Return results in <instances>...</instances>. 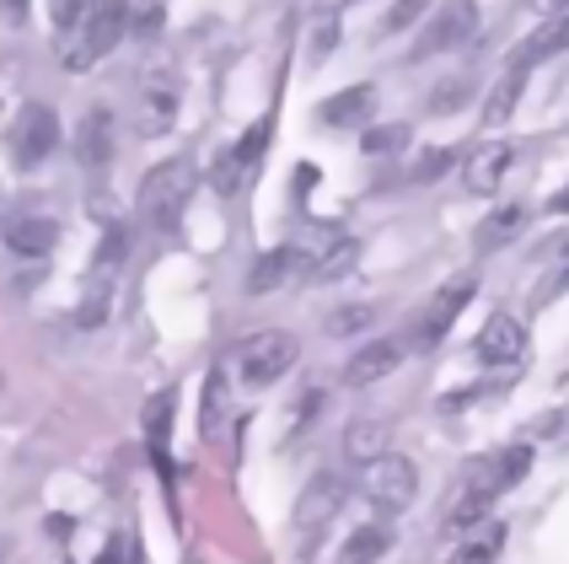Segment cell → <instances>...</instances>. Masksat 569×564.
<instances>
[{"instance_id":"cell-1","label":"cell","mask_w":569,"mask_h":564,"mask_svg":"<svg viewBox=\"0 0 569 564\" xmlns=\"http://www.w3.org/2000/svg\"><path fill=\"white\" fill-rule=\"evenodd\" d=\"M129 32V0H92V11L70 28L64 43V70H92L97 60H108Z\"/></svg>"},{"instance_id":"cell-2","label":"cell","mask_w":569,"mask_h":564,"mask_svg":"<svg viewBox=\"0 0 569 564\" xmlns=\"http://www.w3.org/2000/svg\"><path fill=\"white\" fill-rule=\"evenodd\" d=\"M301 360V345L290 328H263V334H248L242 349H237V366H242V382L248 387H274L290 366Z\"/></svg>"},{"instance_id":"cell-3","label":"cell","mask_w":569,"mask_h":564,"mask_svg":"<svg viewBox=\"0 0 569 564\" xmlns=\"http://www.w3.org/2000/svg\"><path fill=\"white\" fill-rule=\"evenodd\" d=\"M193 184H199V172H193V161H161L146 172V184H140V210L151 226H172V220L183 216V205H189Z\"/></svg>"},{"instance_id":"cell-4","label":"cell","mask_w":569,"mask_h":564,"mask_svg":"<svg viewBox=\"0 0 569 564\" xmlns=\"http://www.w3.org/2000/svg\"><path fill=\"white\" fill-rule=\"evenodd\" d=\"M349 501V484L339 473H312V484L301 489V501H296V533H301V554H312V543L328 533V522L345 511Z\"/></svg>"},{"instance_id":"cell-5","label":"cell","mask_w":569,"mask_h":564,"mask_svg":"<svg viewBox=\"0 0 569 564\" xmlns=\"http://www.w3.org/2000/svg\"><path fill=\"white\" fill-rule=\"evenodd\" d=\"M360 495L377 505V511L398 516L419 495V468H413L409 457H398V452H381L377 463H366V473H360Z\"/></svg>"},{"instance_id":"cell-6","label":"cell","mask_w":569,"mask_h":564,"mask_svg":"<svg viewBox=\"0 0 569 564\" xmlns=\"http://www.w3.org/2000/svg\"><path fill=\"white\" fill-rule=\"evenodd\" d=\"M60 146V113L49 102H28L17 119H11V161L32 172L38 161H49V151Z\"/></svg>"},{"instance_id":"cell-7","label":"cell","mask_w":569,"mask_h":564,"mask_svg":"<svg viewBox=\"0 0 569 564\" xmlns=\"http://www.w3.org/2000/svg\"><path fill=\"white\" fill-rule=\"evenodd\" d=\"M178 108H183V81L178 70H151L146 87H140V102H134V119H140V135H167L178 125Z\"/></svg>"},{"instance_id":"cell-8","label":"cell","mask_w":569,"mask_h":564,"mask_svg":"<svg viewBox=\"0 0 569 564\" xmlns=\"http://www.w3.org/2000/svg\"><path fill=\"white\" fill-rule=\"evenodd\" d=\"M473 296H478V275H457L451 285H441V290H436V301H430V313L419 317V334H413L419 349L441 345L446 334H451V323L468 313V301H473Z\"/></svg>"},{"instance_id":"cell-9","label":"cell","mask_w":569,"mask_h":564,"mask_svg":"<svg viewBox=\"0 0 569 564\" xmlns=\"http://www.w3.org/2000/svg\"><path fill=\"white\" fill-rule=\"evenodd\" d=\"M478 32V11L473 0H446L441 11H436V22L419 32V60H430V55H446V49H457V43H468Z\"/></svg>"},{"instance_id":"cell-10","label":"cell","mask_w":569,"mask_h":564,"mask_svg":"<svg viewBox=\"0 0 569 564\" xmlns=\"http://www.w3.org/2000/svg\"><path fill=\"white\" fill-rule=\"evenodd\" d=\"M527 355V323L510 313H495L478 334V360L483 366H516Z\"/></svg>"},{"instance_id":"cell-11","label":"cell","mask_w":569,"mask_h":564,"mask_svg":"<svg viewBox=\"0 0 569 564\" xmlns=\"http://www.w3.org/2000/svg\"><path fill=\"white\" fill-rule=\"evenodd\" d=\"M527 473H532V441H510V446H500L495 457L478 463L473 478L489 489V495H506V489H516Z\"/></svg>"},{"instance_id":"cell-12","label":"cell","mask_w":569,"mask_h":564,"mask_svg":"<svg viewBox=\"0 0 569 564\" xmlns=\"http://www.w3.org/2000/svg\"><path fill=\"white\" fill-rule=\"evenodd\" d=\"M398 366H403V345H398V339H366V345L345 360V382L349 387H371L381 376H392Z\"/></svg>"},{"instance_id":"cell-13","label":"cell","mask_w":569,"mask_h":564,"mask_svg":"<svg viewBox=\"0 0 569 564\" xmlns=\"http://www.w3.org/2000/svg\"><path fill=\"white\" fill-rule=\"evenodd\" d=\"M371 113H377V87H371V81H360V87H349V92H333L317 108L322 129H366Z\"/></svg>"},{"instance_id":"cell-14","label":"cell","mask_w":569,"mask_h":564,"mask_svg":"<svg viewBox=\"0 0 569 564\" xmlns=\"http://www.w3.org/2000/svg\"><path fill=\"white\" fill-rule=\"evenodd\" d=\"M510 161H516V146H510V140H483L473 157H468V172H462V184L473 188V194H495V188L506 184Z\"/></svg>"},{"instance_id":"cell-15","label":"cell","mask_w":569,"mask_h":564,"mask_svg":"<svg viewBox=\"0 0 569 564\" xmlns=\"http://www.w3.org/2000/svg\"><path fill=\"white\" fill-rule=\"evenodd\" d=\"M60 243V226L49 216H11L6 220V248L17 258H49Z\"/></svg>"},{"instance_id":"cell-16","label":"cell","mask_w":569,"mask_h":564,"mask_svg":"<svg viewBox=\"0 0 569 564\" xmlns=\"http://www.w3.org/2000/svg\"><path fill=\"white\" fill-rule=\"evenodd\" d=\"M569 49V11H559V17H548L521 49H516V60L510 65H521V70H538V65H548L553 55H565Z\"/></svg>"},{"instance_id":"cell-17","label":"cell","mask_w":569,"mask_h":564,"mask_svg":"<svg viewBox=\"0 0 569 564\" xmlns=\"http://www.w3.org/2000/svg\"><path fill=\"white\" fill-rule=\"evenodd\" d=\"M392 543H398V533H392L387 522H360V527L339 543V564H377L392 554Z\"/></svg>"},{"instance_id":"cell-18","label":"cell","mask_w":569,"mask_h":564,"mask_svg":"<svg viewBox=\"0 0 569 564\" xmlns=\"http://www.w3.org/2000/svg\"><path fill=\"white\" fill-rule=\"evenodd\" d=\"M76 157H81V167H92V172H102L113 161V119L102 108H92L81 119V129H76Z\"/></svg>"},{"instance_id":"cell-19","label":"cell","mask_w":569,"mask_h":564,"mask_svg":"<svg viewBox=\"0 0 569 564\" xmlns=\"http://www.w3.org/2000/svg\"><path fill=\"white\" fill-rule=\"evenodd\" d=\"M527 76H532V70H521V65H506V70H500V81H495L489 97H483V125L489 129L510 125V113H516V102H521V87H527Z\"/></svg>"},{"instance_id":"cell-20","label":"cell","mask_w":569,"mask_h":564,"mask_svg":"<svg viewBox=\"0 0 569 564\" xmlns=\"http://www.w3.org/2000/svg\"><path fill=\"white\" fill-rule=\"evenodd\" d=\"M495 501H500V495H489V489L478 484L473 473H468L462 495H457V501H451V511H446V527H451V533H473L478 522H483V516L495 511Z\"/></svg>"},{"instance_id":"cell-21","label":"cell","mask_w":569,"mask_h":564,"mask_svg":"<svg viewBox=\"0 0 569 564\" xmlns=\"http://www.w3.org/2000/svg\"><path fill=\"white\" fill-rule=\"evenodd\" d=\"M500 548H506V522H478L473 533L457 543V554L446 564H495Z\"/></svg>"},{"instance_id":"cell-22","label":"cell","mask_w":569,"mask_h":564,"mask_svg":"<svg viewBox=\"0 0 569 564\" xmlns=\"http://www.w3.org/2000/svg\"><path fill=\"white\" fill-rule=\"evenodd\" d=\"M355 258H360V243H355V237H333V243H322L317 264L307 269V280H312V285L339 280V275H349V269H355Z\"/></svg>"},{"instance_id":"cell-23","label":"cell","mask_w":569,"mask_h":564,"mask_svg":"<svg viewBox=\"0 0 569 564\" xmlns=\"http://www.w3.org/2000/svg\"><path fill=\"white\" fill-rule=\"evenodd\" d=\"M527 210L521 205H500L495 216H483V226H478V248H506V243H516L521 231H527Z\"/></svg>"},{"instance_id":"cell-24","label":"cell","mask_w":569,"mask_h":564,"mask_svg":"<svg viewBox=\"0 0 569 564\" xmlns=\"http://www.w3.org/2000/svg\"><path fill=\"white\" fill-rule=\"evenodd\" d=\"M296 269V248H269L258 253V264L248 269V296H263V290H274Z\"/></svg>"},{"instance_id":"cell-25","label":"cell","mask_w":569,"mask_h":564,"mask_svg":"<svg viewBox=\"0 0 569 564\" xmlns=\"http://www.w3.org/2000/svg\"><path fill=\"white\" fill-rule=\"evenodd\" d=\"M269 140H274V119L263 113V119H258V125H248V135L231 146V157H237V167H242V178H253L258 161L269 157Z\"/></svg>"},{"instance_id":"cell-26","label":"cell","mask_w":569,"mask_h":564,"mask_svg":"<svg viewBox=\"0 0 569 564\" xmlns=\"http://www.w3.org/2000/svg\"><path fill=\"white\" fill-rule=\"evenodd\" d=\"M345 452L355 463H377L381 452H387V425L381 419H355L345 431Z\"/></svg>"},{"instance_id":"cell-27","label":"cell","mask_w":569,"mask_h":564,"mask_svg":"<svg viewBox=\"0 0 569 564\" xmlns=\"http://www.w3.org/2000/svg\"><path fill=\"white\" fill-rule=\"evenodd\" d=\"M371 323H377V307H371V301H355V307H333V313H328V334H333V339H355V334H366Z\"/></svg>"},{"instance_id":"cell-28","label":"cell","mask_w":569,"mask_h":564,"mask_svg":"<svg viewBox=\"0 0 569 564\" xmlns=\"http://www.w3.org/2000/svg\"><path fill=\"white\" fill-rule=\"evenodd\" d=\"M221 414H226V372H210V382H204V414H199V436L204 441L221 436Z\"/></svg>"},{"instance_id":"cell-29","label":"cell","mask_w":569,"mask_h":564,"mask_svg":"<svg viewBox=\"0 0 569 564\" xmlns=\"http://www.w3.org/2000/svg\"><path fill=\"white\" fill-rule=\"evenodd\" d=\"M409 140H413L409 125H377V129H366V135H360L366 157H392V151H403Z\"/></svg>"},{"instance_id":"cell-30","label":"cell","mask_w":569,"mask_h":564,"mask_svg":"<svg viewBox=\"0 0 569 564\" xmlns=\"http://www.w3.org/2000/svg\"><path fill=\"white\" fill-rule=\"evenodd\" d=\"M167 436H172V393H157L146 404V441H151V452H161Z\"/></svg>"},{"instance_id":"cell-31","label":"cell","mask_w":569,"mask_h":564,"mask_svg":"<svg viewBox=\"0 0 569 564\" xmlns=\"http://www.w3.org/2000/svg\"><path fill=\"white\" fill-rule=\"evenodd\" d=\"M451 167H457V151H451V146H436V151H425V157L413 161V184H436V178H441V172H451Z\"/></svg>"},{"instance_id":"cell-32","label":"cell","mask_w":569,"mask_h":564,"mask_svg":"<svg viewBox=\"0 0 569 564\" xmlns=\"http://www.w3.org/2000/svg\"><path fill=\"white\" fill-rule=\"evenodd\" d=\"M210 184H216V194H221V199H231L237 188L248 184V178H242V167H237V157H231V151H221V157H216V167H210Z\"/></svg>"},{"instance_id":"cell-33","label":"cell","mask_w":569,"mask_h":564,"mask_svg":"<svg viewBox=\"0 0 569 564\" xmlns=\"http://www.w3.org/2000/svg\"><path fill=\"white\" fill-rule=\"evenodd\" d=\"M532 441H569V408L538 414V419H532Z\"/></svg>"},{"instance_id":"cell-34","label":"cell","mask_w":569,"mask_h":564,"mask_svg":"<svg viewBox=\"0 0 569 564\" xmlns=\"http://www.w3.org/2000/svg\"><path fill=\"white\" fill-rule=\"evenodd\" d=\"M87 11H92V0H49V17H54V28H64V32L76 28Z\"/></svg>"},{"instance_id":"cell-35","label":"cell","mask_w":569,"mask_h":564,"mask_svg":"<svg viewBox=\"0 0 569 564\" xmlns=\"http://www.w3.org/2000/svg\"><path fill=\"white\" fill-rule=\"evenodd\" d=\"M333 43H339V22H333V17H322V22L312 28V65L328 60V55H333Z\"/></svg>"},{"instance_id":"cell-36","label":"cell","mask_w":569,"mask_h":564,"mask_svg":"<svg viewBox=\"0 0 569 564\" xmlns=\"http://www.w3.org/2000/svg\"><path fill=\"white\" fill-rule=\"evenodd\" d=\"M425 6H430V0H398V6L387 11V22H381V32H403V28L413 22V17L425 11Z\"/></svg>"},{"instance_id":"cell-37","label":"cell","mask_w":569,"mask_h":564,"mask_svg":"<svg viewBox=\"0 0 569 564\" xmlns=\"http://www.w3.org/2000/svg\"><path fill=\"white\" fill-rule=\"evenodd\" d=\"M134 560H140V554H134V543L119 533V537H108V548H102V560L97 564H134Z\"/></svg>"},{"instance_id":"cell-38","label":"cell","mask_w":569,"mask_h":564,"mask_svg":"<svg viewBox=\"0 0 569 564\" xmlns=\"http://www.w3.org/2000/svg\"><path fill=\"white\" fill-rule=\"evenodd\" d=\"M462 102H468V81H446V92L430 97V108H436V113H451V108H462Z\"/></svg>"},{"instance_id":"cell-39","label":"cell","mask_w":569,"mask_h":564,"mask_svg":"<svg viewBox=\"0 0 569 564\" xmlns=\"http://www.w3.org/2000/svg\"><path fill=\"white\" fill-rule=\"evenodd\" d=\"M548 210H553V216H569V184L559 188V194H553V199H548Z\"/></svg>"},{"instance_id":"cell-40","label":"cell","mask_w":569,"mask_h":564,"mask_svg":"<svg viewBox=\"0 0 569 564\" xmlns=\"http://www.w3.org/2000/svg\"><path fill=\"white\" fill-rule=\"evenodd\" d=\"M0 6H6V17H11V22H22V17H28V0H0Z\"/></svg>"},{"instance_id":"cell-41","label":"cell","mask_w":569,"mask_h":564,"mask_svg":"<svg viewBox=\"0 0 569 564\" xmlns=\"http://www.w3.org/2000/svg\"><path fill=\"white\" fill-rule=\"evenodd\" d=\"M548 290H569V264H559V275H553V285Z\"/></svg>"},{"instance_id":"cell-42","label":"cell","mask_w":569,"mask_h":564,"mask_svg":"<svg viewBox=\"0 0 569 564\" xmlns=\"http://www.w3.org/2000/svg\"><path fill=\"white\" fill-rule=\"evenodd\" d=\"M542 6H569V0H542Z\"/></svg>"},{"instance_id":"cell-43","label":"cell","mask_w":569,"mask_h":564,"mask_svg":"<svg viewBox=\"0 0 569 564\" xmlns=\"http://www.w3.org/2000/svg\"><path fill=\"white\" fill-rule=\"evenodd\" d=\"M0 560H6V543H0Z\"/></svg>"},{"instance_id":"cell-44","label":"cell","mask_w":569,"mask_h":564,"mask_svg":"<svg viewBox=\"0 0 569 564\" xmlns=\"http://www.w3.org/2000/svg\"><path fill=\"white\" fill-rule=\"evenodd\" d=\"M339 6H355V0H339Z\"/></svg>"}]
</instances>
